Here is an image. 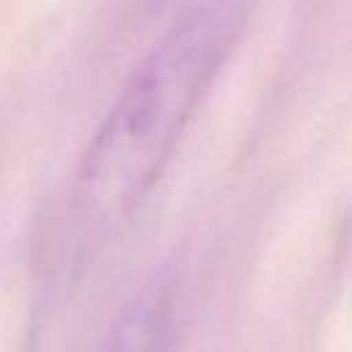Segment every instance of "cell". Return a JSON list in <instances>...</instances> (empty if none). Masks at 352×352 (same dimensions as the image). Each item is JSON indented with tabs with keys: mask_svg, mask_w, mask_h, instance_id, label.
<instances>
[{
	"mask_svg": "<svg viewBox=\"0 0 352 352\" xmlns=\"http://www.w3.org/2000/svg\"><path fill=\"white\" fill-rule=\"evenodd\" d=\"M253 11L236 0L192 3L126 69L74 168V231L107 234L148 198Z\"/></svg>",
	"mask_w": 352,
	"mask_h": 352,
	"instance_id": "cell-1",
	"label": "cell"
},
{
	"mask_svg": "<svg viewBox=\"0 0 352 352\" xmlns=\"http://www.w3.org/2000/svg\"><path fill=\"white\" fill-rule=\"evenodd\" d=\"M179 316L182 280L173 270H157L124 300L88 352H173Z\"/></svg>",
	"mask_w": 352,
	"mask_h": 352,
	"instance_id": "cell-2",
	"label": "cell"
}]
</instances>
